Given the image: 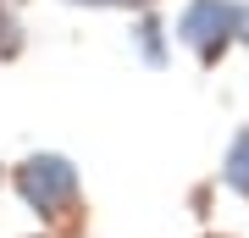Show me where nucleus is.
<instances>
[{
    "instance_id": "nucleus-4",
    "label": "nucleus",
    "mask_w": 249,
    "mask_h": 238,
    "mask_svg": "<svg viewBox=\"0 0 249 238\" xmlns=\"http://www.w3.org/2000/svg\"><path fill=\"white\" fill-rule=\"evenodd\" d=\"M222 183L249 205V128H238L227 139V150H222Z\"/></svg>"
},
{
    "instance_id": "nucleus-7",
    "label": "nucleus",
    "mask_w": 249,
    "mask_h": 238,
    "mask_svg": "<svg viewBox=\"0 0 249 238\" xmlns=\"http://www.w3.org/2000/svg\"><path fill=\"white\" fill-rule=\"evenodd\" d=\"M6 6H22V0H6Z\"/></svg>"
},
{
    "instance_id": "nucleus-3",
    "label": "nucleus",
    "mask_w": 249,
    "mask_h": 238,
    "mask_svg": "<svg viewBox=\"0 0 249 238\" xmlns=\"http://www.w3.org/2000/svg\"><path fill=\"white\" fill-rule=\"evenodd\" d=\"M127 44H133V55L150 72H160V67H172V44H178V34H172V22H160L155 11H133Z\"/></svg>"
},
{
    "instance_id": "nucleus-2",
    "label": "nucleus",
    "mask_w": 249,
    "mask_h": 238,
    "mask_svg": "<svg viewBox=\"0 0 249 238\" xmlns=\"http://www.w3.org/2000/svg\"><path fill=\"white\" fill-rule=\"evenodd\" d=\"M238 28H244V0H183L172 34L199 67H222L227 50L238 44Z\"/></svg>"
},
{
    "instance_id": "nucleus-5",
    "label": "nucleus",
    "mask_w": 249,
    "mask_h": 238,
    "mask_svg": "<svg viewBox=\"0 0 249 238\" xmlns=\"http://www.w3.org/2000/svg\"><path fill=\"white\" fill-rule=\"evenodd\" d=\"M22 44H28V34H22L17 6H6V0H0V67H6V61H17V55H22Z\"/></svg>"
},
{
    "instance_id": "nucleus-6",
    "label": "nucleus",
    "mask_w": 249,
    "mask_h": 238,
    "mask_svg": "<svg viewBox=\"0 0 249 238\" xmlns=\"http://www.w3.org/2000/svg\"><path fill=\"white\" fill-rule=\"evenodd\" d=\"M61 6H83V11H150L155 0H61Z\"/></svg>"
},
{
    "instance_id": "nucleus-1",
    "label": "nucleus",
    "mask_w": 249,
    "mask_h": 238,
    "mask_svg": "<svg viewBox=\"0 0 249 238\" xmlns=\"http://www.w3.org/2000/svg\"><path fill=\"white\" fill-rule=\"evenodd\" d=\"M11 188H17V200L39 221H61V216L78 211V200H83V177L72 166V155H61V150L22 155L17 166H11Z\"/></svg>"
}]
</instances>
